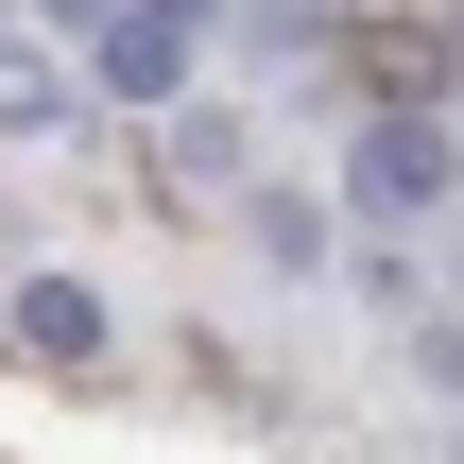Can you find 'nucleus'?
Masks as SVG:
<instances>
[{
    "instance_id": "7",
    "label": "nucleus",
    "mask_w": 464,
    "mask_h": 464,
    "mask_svg": "<svg viewBox=\"0 0 464 464\" xmlns=\"http://www.w3.org/2000/svg\"><path fill=\"white\" fill-rule=\"evenodd\" d=\"M155 17H207V0H155Z\"/></svg>"
},
{
    "instance_id": "1",
    "label": "nucleus",
    "mask_w": 464,
    "mask_h": 464,
    "mask_svg": "<svg viewBox=\"0 0 464 464\" xmlns=\"http://www.w3.org/2000/svg\"><path fill=\"white\" fill-rule=\"evenodd\" d=\"M69 17H86L69 86H103V103H172L189 86V17H155V0H69Z\"/></svg>"
},
{
    "instance_id": "2",
    "label": "nucleus",
    "mask_w": 464,
    "mask_h": 464,
    "mask_svg": "<svg viewBox=\"0 0 464 464\" xmlns=\"http://www.w3.org/2000/svg\"><path fill=\"white\" fill-rule=\"evenodd\" d=\"M464 138L448 121H344V207H379V224H413V207H448Z\"/></svg>"
},
{
    "instance_id": "4",
    "label": "nucleus",
    "mask_w": 464,
    "mask_h": 464,
    "mask_svg": "<svg viewBox=\"0 0 464 464\" xmlns=\"http://www.w3.org/2000/svg\"><path fill=\"white\" fill-rule=\"evenodd\" d=\"M17 344H34V362H103V293H86V276H34V293H17Z\"/></svg>"
},
{
    "instance_id": "6",
    "label": "nucleus",
    "mask_w": 464,
    "mask_h": 464,
    "mask_svg": "<svg viewBox=\"0 0 464 464\" xmlns=\"http://www.w3.org/2000/svg\"><path fill=\"white\" fill-rule=\"evenodd\" d=\"M258 258H293V276H327V207H293V189H276V207H258Z\"/></svg>"
},
{
    "instance_id": "3",
    "label": "nucleus",
    "mask_w": 464,
    "mask_h": 464,
    "mask_svg": "<svg viewBox=\"0 0 464 464\" xmlns=\"http://www.w3.org/2000/svg\"><path fill=\"white\" fill-rule=\"evenodd\" d=\"M430 86H448V17H379L362 34V103L379 121H430Z\"/></svg>"
},
{
    "instance_id": "5",
    "label": "nucleus",
    "mask_w": 464,
    "mask_h": 464,
    "mask_svg": "<svg viewBox=\"0 0 464 464\" xmlns=\"http://www.w3.org/2000/svg\"><path fill=\"white\" fill-rule=\"evenodd\" d=\"M69 103H86V86H69L34 34H0V138H69Z\"/></svg>"
}]
</instances>
